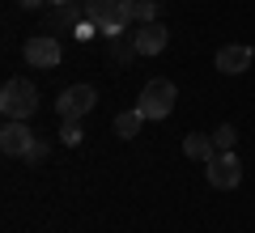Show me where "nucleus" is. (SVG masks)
I'll list each match as a JSON object with an SVG mask.
<instances>
[{"label":"nucleus","instance_id":"obj_10","mask_svg":"<svg viewBox=\"0 0 255 233\" xmlns=\"http://www.w3.org/2000/svg\"><path fill=\"white\" fill-rule=\"evenodd\" d=\"M136 51L140 55H162L166 51V43H170V34H166V26H157V21H149V26H140L136 34Z\"/></svg>","mask_w":255,"mask_h":233},{"label":"nucleus","instance_id":"obj_18","mask_svg":"<svg viewBox=\"0 0 255 233\" xmlns=\"http://www.w3.org/2000/svg\"><path fill=\"white\" fill-rule=\"evenodd\" d=\"M17 4H21V9H43L47 0H17Z\"/></svg>","mask_w":255,"mask_h":233},{"label":"nucleus","instance_id":"obj_12","mask_svg":"<svg viewBox=\"0 0 255 233\" xmlns=\"http://www.w3.org/2000/svg\"><path fill=\"white\" fill-rule=\"evenodd\" d=\"M140 123H145V115H140L136 106L124 110V115H115V136H124V140H132V136L140 132Z\"/></svg>","mask_w":255,"mask_h":233},{"label":"nucleus","instance_id":"obj_16","mask_svg":"<svg viewBox=\"0 0 255 233\" xmlns=\"http://www.w3.org/2000/svg\"><path fill=\"white\" fill-rule=\"evenodd\" d=\"M81 136H85V132H81V127H77V123H64V132H60V140L68 144V149H77V144H81Z\"/></svg>","mask_w":255,"mask_h":233},{"label":"nucleus","instance_id":"obj_13","mask_svg":"<svg viewBox=\"0 0 255 233\" xmlns=\"http://www.w3.org/2000/svg\"><path fill=\"white\" fill-rule=\"evenodd\" d=\"M128 21H140V26L157 21V0H128Z\"/></svg>","mask_w":255,"mask_h":233},{"label":"nucleus","instance_id":"obj_19","mask_svg":"<svg viewBox=\"0 0 255 233\" xmlns=\"http://www.w3.org/2000/svg\"><path fill=\"white\" fill-rule=\"evenodd\" d=\"M51 4H73V0H51Z\"/></svg>","mask_w":255,"mask_h":233},{"label":"nucleus","instance_id":"obj_8","mask_svg":"<svg viewBox=\"0 0 255 233\" xmlns=\"http://www.w3.org/2000/svg\"><path fill=\"white\" fill-rule=\"evenodd\" d=\"M85 21V4L81 0H73V4H51V13L43 17V34H68V30H77Z\"/></svg>","mask_w":255,"mask_h":233},{"label":"nucleus","instance_id":"obj_14","mask_svg":"<svg viewBox=\"0 0 255 233\" xmlns=\"http://www.w3.org/2000/svg\"><path fill=\"white\" fill-rule=\"evenodd\" d=\"M132 55H140V51H136V38H128V43H124L119 34L111 38V60H115V64H128Z\"/></svg>","mask_w":255,"mask_h":233},{"label":"nucleus","instance_id":"obj_2","mask_svg":"<svg viewBox=\"0 0 255 233\" xmlns=\"http://www.w3.org/2000/svg\"><path fill=\"white\" fill-rule=\"evenodd\" d=\"M0 110H4V119H30L38 110V89L26 77L4 81V89H0Z\"/></svg>","mask_w":255,"mask_h":233},{"label":"nucleus","instance_id":"obj_11","mask_svg":"<svg viewBox=\"0 0 255 233\" xmlns=\"http://www.w3.org/2000/svg\"><path fill=\"white\" fill-rule=\"evenodd\" d=\"M183 153H187L191 161H204L209 165L213 157H217V140H213V136H200V132H191V136H183Z\"/></svg>","mask_w":255,"mask_h":233},{"label":"nucleus","instance_id":"obj_17","mask_svg":"<svg viewBox=\"0 0 255 233\" xmlns=\"http://www.w3.org/2000/svg\"><path fill=\"white\" fill-rule=\"evenodd\" d=\"M43 157H47V144H43V140H34V149L26 153V161H30V165H38Z\"/></svg>","mask_w":255,"mask_h":233},{"label":"nucleus","instance_id":"obj_6","mask_svg":"<svg viewBox=\"0 0 255 233\" xmlns=\"http://www.w3.org/2000/svg\"><path fill=\"white\" fill-rule=\"evenodd\" d=\"M26 64H34V68H60V60H64V51H60V38L55 34H34V38H26Z\"/></svg>","mask_w":255,"mask_h":233},{"label":"nucleus","instance_id":"obj_4","mask_svg":"<svg viewBox=\"0 0 255 233\" xmlns=\"http://www.w3.org/2000/svg\"><path fill=\"white\" fill-rule=\"evenodd\" d=\"M94 102H98V93H94V85H68V89L60 93V102H55V110H60L64 123H77L81 115H90Z\"/></svg>","mask_w":255,"mask_h":233},{"label":"nucleus","instance_id":"obj_3","mask_svg":"<svg viewBox=\"0 0 255 233\" xmlns=\"http://www.w3.org/2000/svg\"><path fill=\"white\" fill-rule=\"evenodd\" d=\"M81 4H85V21L98 26L107 38L124 34V26H128V0H81Z\"/></svg>","mask_w":255,"mask_h":233},{"label":"nucleus","instance_id":"obj_7","mask_svg":"<svg viewBox=\"0 0 255 233\" xmlns=\"http://www.w3.org/2000/svg\"><path fill=\"white\" fill-rule=\"evenodd\" d=\"M38 136L26 127V119H9V123L0 127V153L4 157H26L30 149H34Z\"/></svg>","mask_w":255,"mask_h":233},{"label":"nucleus","instance_id":"obj_5","mask_svg":"<svg viewBox=\"0 0 255 233\" xmlns=\"http://www.w3.org/2000/svg\"><path fill=\"white\" fill-rule=\"evenodd\" d=\"M204 174H209V182H213L217 191H234L238 182H243V165H238L234 149H221L217 157H213V161L204 165Z\"/></svg>","mask_w":255,"mask_h":233},{"label":"nucleus","instance_id":"obj_15","mask_svg":"<svg viewBox=\"0 0 255 233\" xmlns=\"http://www.w3.org/2000/svg\"><path fill=\"white\" fill-rule=\"evenodd\" d=\"M213 140H217V149H234L238 136H234V127H230V123H221L217 132H213Z\"/></svg>","mask_w":255,"mask_h":233},{"label":"nucleus","instance_id":"obj_1","mask_svg":"<svg viewBox=\"0 0 255 233\" xmlns=\"http://www.w3.org/2000/svg\"><path fill=\"white\" fill-rule=\"evenodd\" d=\"M174 102H179V89H174V81H166V77H153V81H145V89H140L136 98V110L145 119H166L174 110Z\"/></svg>","mask_w":255,"mask_h":233},{"label":"nucleus","instance_id":"obj_9","mask_svg":"<svg viewBox=\"0 0 255 233\" xmlns=\"http://www.w3.org/2000/svg\"><path fill=\"white\" fill-rule=\"evenodd\" d=\"M217 68L226 72V77H238V72H247V68H251V47H243V43L221 47V51H217Z\"/></svg>","mask_w":255,"mask_h":233}]
</instances>
